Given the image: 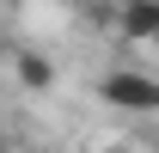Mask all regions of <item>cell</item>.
Here are the masks:
<instances>
[{
    "instance_id": "5b68a950",
    "label": "cell",
    "mask_w": 159,
    "mask_h": 153,
    "mask_svg": "<svg viewBox=\"0 0 159 153\" xmlns=\"http://www.w3.org/2000/svg\"><path fill=\"white\" fill-rule=\"evenodd\" d=\"M153 49H159V37H153Z\"/></svg>"
},
{
    "instance_id": "7a4b0ae2",
    "label": "cell",
    "mask_w": 159,
    "mask_h": 153,
    "mask_svg": "<svg viewBox=\"0 0 159 153\" xmlns=\"http://www.w3.org/2000/svg\"><path fill=\"white\" fill-rule=\"evenodd\" d=\"M129 43H153L159 37V0H122V25H116Z\"/></svg>"
},
{
    "instance_id": "6da1fadb",
    "label": "cell",
    "mask_w": 159,
    "mask_h": 153,
    "mask_svg": "<svg viewBox=\"0 0 159 153\" xmlns=\"http://www.w3.org/2000/svg\"><path fill=\"white\" fill-rule=\"evenodd\" d=\"M104 104L147 116V110H159V80H153V74H141V67H116V74L104 80Z\"/></svg>"
},
{
    "instance_id": "277c9868",
    "label": "cell",
    "mask_w": 159,
    "mask_h": 153,
    "mask_svg": "<svg viewBox=\"0 0 159 153\" xmlns=\"http://www.w3.org/2000/svg\"><path fill=\"white\" fill-rule=\"evenodd\" d=\"M98 153H129V147H98Z\"/></svg>"
},
{
    "instance_id": "3957f363",
    "label": "cell",
    "mask_w": 159,
    "mask_h": 153,
    "mask_svg": "<svg viewBox=\"0 0 159 153\" xmlns=\"http://www.w3.org/2000/svg\"><path fill=\"white\" fill-rule=\"evenodd\" d=\"M12 74H19L25 92H49V86H55V67H49V55H37V49H12Z\"/></svg>"
}]
</instances>
